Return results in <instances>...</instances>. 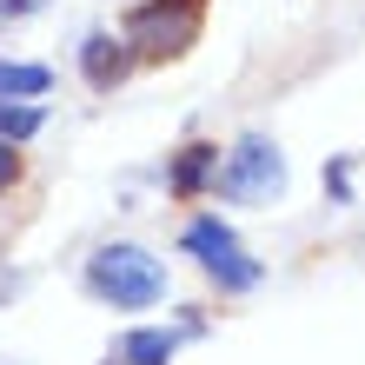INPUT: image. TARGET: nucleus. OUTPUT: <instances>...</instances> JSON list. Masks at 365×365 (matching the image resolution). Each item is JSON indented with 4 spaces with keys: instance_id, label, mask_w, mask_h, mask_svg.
Returning <instances> with one entry per match:
<instances>
[{
    "instance_id": "nucleus-1",
    "label": "nucleus",
    "mask_w": 365,
    "mask_h": 365,
    "mask_svg": "<svg viewBox=\"0 0 365 365\" xmlns=\"http://www.w3.org/2000/svg\"><path fill=\"white\" fill-rule=\"evenodd\" d=\"M206 7L212 0H140V7H126L120 34H126V47L140 53V67H166V60H186L200 47Z\"/></svg>"
},
{
    "instance_id": "nucleus-2",
    "label": "nucleus",
    "mask_w": 365,
    "mask_h": 365,
    "mask_svg": "<svg viewBox=\"0 0 365 365\" xmlns=\"http://www.w3.org/2000/svg\"><path fill=\"white\" fill-rule=\"evenodd\" d=\"M87 292L113 312H146V306L166 299V259H153L133 240H113L87 259Z\"/></svg>"
},
{
    "instance_id": "nucleus-3",
    "label": "nucleus",
    "mask_w": 365,
    "mask_h": 365,
    "mask_svg": "<svg viewBox=\"0 0 365 365\" xmlns=\"http://www.w3.org/2000/svg\"><path fill=\"white\" fill-rule=\"evenodd\" d=\"M180 246L192 252V259H200V272H206L220 292H252V286L266 279V266L240 246V232H232L220 212H192V220H186V232H180Z\"/></svg>"
},
{
    "instance_id": "nucleus-4",
    "label": "nucleus",
    "mask_w": 365,
    "mask_h": 365,
    "mask_svg": "<svg viewBox=\"0 0 365 365\" xmlns=\"http://www.w3.org/2000/svg\"><path fill=\"white\" fill-rule=\"evenodd\" d=\"M220 200H232V206H272L279 192H286V153L266 140V133H246L232 153L220 160Z\"/></svg>"
},
{
    "instance_id": "nucleus-5",
    "label": "nucleus",
    "mask_w": 365,
    "mask_h": 365,
    "mask_svg": "<svg viewBox=\"0 0 365 365\" xmlns=\"http://www.w3.org/2000/svg\"><path fill=\"white\" fill-rule=\"evenodd\" d=\"M220 160H226V153H220L212 140H186L180 153L166 160V192H173L180 206H200L206 192L220 186Z\"/></svg>"
},
{
    "instance_id": "nucleus-6",
    "label": "nucleus",
    "mask_w": 365,
    "mask_h": 365,
    "mask_svg": "<svg viewBox=\"0 0 365 365\" xmlns=\"http://www.w3.org/2000/svg\"><path fill=\"white\" fill-rule=\"evenodd\" d=\"M133 67H140V53L126 47V34H106V27L87 34V47H80V73H87V87H93V93L126 87V80H133Z\"/></svg>"
},
{
    "instance_id": "nucleus-7",
    "label": "nucleus",
    "mask_w": 365,
    "mask_h": 365,
    "mask_svg": "<svg viewBox=\"0 0 365 365\" xmlns=\"http://www.w3.org/2000/svg\"><path fill=\"white\" fill-rule=\"evenodd\" d=\"M192 332H200V326H133V332L113 339L106 365H173Z\"/></svg>"
},
{
    "instance_id": "nucleus-8",
    "label": "nucleus",
    "mask_w": 365,
    "mask_h": 365,
    "mask_svg": "<svg viewBox=\"0 0 365 365\" xmlns=\"http://www.w3.org/2000/svg\"><path fill=\"white\" fill-rule=\"evenodd\" d=\"M53 73L40 60H0V100H47Z\"/></svg>"
},
{
    "instance_id": "nucleus-9",
    "label": "nucleus",
    "mask_w": 365,
    "mask_h": 365,
    "mask_svg": "<svg viewBox=\"0 0 365 365\" xmlns=\"http://www.w3.org/2000/svg\"><path fill=\"white\" fill-rule=\"evenodd\" d=\"M40 126H47V106H40V100H0V140L27 146Z\"/></svg>"
},
{
    "instance_id": "nucleus-10",
    "label": "nucleus",
    "mask_w": 365,
    "mask_h": 365,
    "mask_svg": "<svg viewBox=\"0 0 365 365\" xmlns=\"http://www.w3.org/2000/svg\"><path fill=\"white\" fill-rule=\"evenodd\" d=\"M20 186H27V146L0 140V200H14Z\"/></svg>"
},
{
    "instance_id": "nucleus-11",
    "label": "nucleus",
    "mask_w": 365,
    "mask_h": 365,
    "mask_svg": "<svg viewBox=\"0 0 365 365\" xmlns=\"http://www.w3.org/2000/svg\"><path fill=\"white\" fill-rule=\"evenodd\" d=\"M326 186H332V200H352V166H346V160H339V166H332V173H326Z\"/></svg>"
},
{
    "instance_id": "nucleus-12",
    "label": "nucleus",
    "mask_w": 365,
    "mask_h": 365,
    "mask_svg": "<svg viewBox=\"0 0 365 365\" xmlns=\"http://www.w3.org/2000/svg\"><path fill=\"white\" fill-rule=\"evenodd\" d=\"M27 7H34V0H0V20H20Z\"/></svg>"
}]
</instances>
